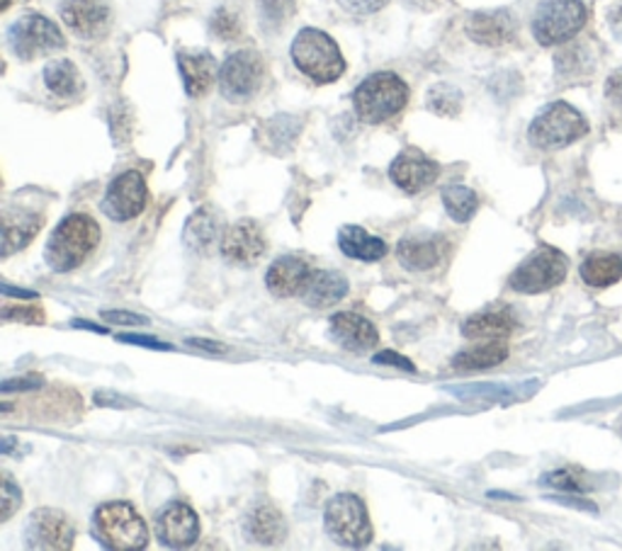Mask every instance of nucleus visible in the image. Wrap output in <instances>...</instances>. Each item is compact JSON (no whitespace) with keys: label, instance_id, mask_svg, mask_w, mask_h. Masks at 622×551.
Returning <instances> with one entry per match:
<instances>
[{"label":"nucleus","instance_id":"1","mask_svg":"<svg viewBox=\"0 0 622 551\" xmlns=\"http://www.w3.org/2000/svg\"><path fill=\"white\" fill-rule=\"evenodd\" d=\"M101 243V226L91 216L71 214L56 226L46 243V263L56 273H71L88 258Z\"/></svg>","mask_w":622,"mask_h":551},{"label":"nucleus","instance_id":"2","mask_svg":"<svg viewBox=\"0 0 622 551\" xmlns=\"http://www.w3.org/2000/svg\"><path fill=\"white\" fill-rule=\"evenodd\" d=\"M409 103V85L397 73L380 71L375 76L365 78L356 93L352 105L362 121L368 125H382V121L397 117Z\"/></svg>","mask_w":622,"mask_h":551},{"label":"nucleus","instance_id":"3","mask_svg":"<svg viewBox=\"0 0 622 551\" xmlns=\"http://www.w3.org/2000/svg\"><path fill=\"white\" fill-rule=\"evenodd\" d=\"M292 61L314 83H334L346 71V59L338 44L321 30H302L292 42Z\"/></svg>","mask_w":622,"mask_h":551},{"label":"nucleus","instance_id":"4","mask_svg":"<svg viewBox=\"0 0 622 551\" xmlns=\"http://www.w3.org/2000/svg\"><path fill=\"white\" fill-rule=\"evenodd\" d=\"M93 532L107 549L137 551L149 544V530L141 516L129 504H105L93 518Z\"/></svg>","mask_w":622,"mask_h":551},{"label":"nucleus","instance_id":"5","mask_svg":"<svg viewBox=\"0 0 622 551\" xmlns=\"http://www.w3.org/2000/svg\"><path fill=\"white\" fill-rule=\"evenodd\" d=\"M589 134V121L583 119L577 107L569 103H552L547 105L542 113L533 119L528 129L530 144L538 149L552 151V149H565L574 141L583 139Z\"/></svg>","mask_w":622,"mask_h":551},{"label":"nucleus","instance_id":"6","mask_svg":"<svg viewBox=\"0 0 622 551\" xmlns=\"http://www.w3.org/2000/svg\"><path fill=\"white\" fill-rule=\"evenodd\" d=\"M589 12L583 0H542L535 10L533 34L542 46L565 44L583 30Z\"/></svg>","mask_w":622,"mask_h":551},{"label":"nucleus","instance_id":"7","mask_svg":"<svg viewBox=\"0 0 622 551\" xmlns=\"http://www.w3.org/2000/svg\"><path fill=\"white\" fill-rule=\"evenodd\" d=\"M326 532L334 537L340 547L360 549L372 542L370 512L362 500L352 494H338L326 506Z\"/></svg>","mask_w":622,"mask_h":551},{"label":"nucleus","instance_id":"8","mask_svg":"<svg viewBox=\"0 0 622 551\" xmlns=\"http://www.w3.org/2000/svg\"><path fill=\"white\" fill-rule=\"evenodd\" d=\"M567 271H569L567 255L557 248L542 246L516 267V273L510 275L508 285L510 289H516L520 294L550 292L562 285Z\"/></svg>","mask_w":622,"mask_h":551},{"label":"nucleus","instance_id":"9","mask_svg":"<svg viewBox=\"0 0 622 551\" xmlns=\"http://www.w3.org/2000/svg\"><path fill=\"white\" fill-rule=\"evenodd\" d=\"M8 44L18 59L32 61L42 54L56 52L66 42L52 20L36 15V12H28V15H22L10 24Z\"/></svg>","mask_w":622,"mask_h":551},{"label":"nucleus","instance_id":"10","mask_svg":"<svg viewBox=\"0 0 622 551\" xmlns=\"http://www.w3.org/2000/svg\"><path fill=\"white\" fill-rule=\"evenodd\" d=\"M263 76V59L246 49V52H236L224 61L222 71H219V85H222L226 100L243 103L261 91Z\"/></svg>","mask_w":622,"mask_h":551},{"label":"nucleus","instance_id":"11","mask_svg":"<svg viewBox=\"0 0 622 551\" xmlns=\"http://www.w3.org/2000/svg\"><path fill=\"white\" fill-rule=\"evenodd\" d=\"M24 540L30 549H52V551H66L76 540V528L61 510L42 508L34 510L24 530Z\"/></svg>","mask_w":622,"mask_h":551},{"label":"nucleus","instance_id":"12","mask_svg":"<svg viewBox=\"0 0 622 551\" xmlns=\"http://www.w3.org/2000/svg\"><path fill=\"white\" fill-rule=\"evenodd\" d=\"M146 198H149V192H146L144 176L137 170H127L109 186L103 200V212L113 222H131L144 212Z\"/></svg>","mask_w":622,"mask_h":551},{"label":"nucleus","instance_id":"13","mask_svg":"<svg viewBox=\"0 0 622 551\" xmlns=\"http://www.w3.org/2000/svg\"><path fill=\"white\" fill-rule=\"evenodd\" d=\"M437 176H441V168L419 149H404L389 166V178H392L397 188L409 194H417L433 186Z\"/></svg>","mask_w":622,"mask_h":551},{"label":"nucleus","instance_id":"14","mask_svg":"<svg viewBox=\"0 0 622 551\" xmlns=\"http://www.w3.org/2000/svg\"><path fill=\"white\" fill-rule=\"evenodd\" d=\"M447 251V241L441 234H431V231H413L404 236L397 246L399 263L413 273L431 271L443 261Z\"/></svg>","mask_w":622,"mask_h":551},{"label":"nucleus","instance_id":"15","mask_svg":"<svg viewBox=\"0 0 622 551\" xmlns=\"http://www.w3.org/2000/svg\"><path fill=\"white\" fill-rule=\"evenodd\" d=\"M61 20L85 40H95L109 28V3L107 0H64Z\"/></svg>","mask_w":622,"mask_h":551},{"label":"nucleus","instance_id":"16","mask_svg":"<svg viewBox=\"0 0 622 551\" xmlns=\"http://www.w3.org/2000/svg\"><path fill=\"white\" fill-rule=\"evenodd\" d=\"M200 520L186 504H170L161 516H158V540L170 549H186L198 542Z\"/></svg>","mask_w":622,"mask_h":551},{"label":"nucleus","instance_id":"17","mask_svg":"<svg viewBox=\"0 0 622 551\" xmlns=\"http://www.w3.org/2000/svg\"><path fill=\"white\" fill-rule=\"evenodd\" d=\"M518 24L508 10L474 12L467 20V34L472 42L484 46H504L516 40Z\"/></svg>","mask_w":622,"mask_h":551},{"label":"nucleus","instance_id":"18","mask_svg":"<svg viewBox=\"0 0 622 551\" xmlns=\"http://www.w3.org/2000/svg\"><path fill=\"white\" fill-rule=\"evenodd\" d=\"M222 253L229 263L236 265H251L259 261L265 253V236L261 226L249 222V219H243V222L226 229L222 241Z\"/></svg>","mask_w":622,"mask_h":551},{"label":"nucleus","instance_id":"19","mask_svg":"<svg viewBox=\"0 0 622 551\" xmlns=\"http://www.w3.org/2000/svg\"><path fill=\"white\" fill-rule=\"evenodd\" d=\"M312 275V267L304 263L297 255H285V258H277L271 271L265 275V285L271 289L275 297H302L304 287H307Z\"/></svg>","mask_w":622,"mask_h":551},{"label":"nucleus","instance_id":"20","mask_svg":"<svg viewBox=\"0 0 622 551\" xmlns=\"http://www.w3.org/2000/svg\"><path fill=\"white\" fill-rule=\"evenodd\" d=\"M331 338L340 348H346L350 352H368L377 346L380 333H377V328L368 321V318L344 311L331 318Z\"/></svg>","mask_w":622,"mask_h":551},{"label":"nucleus","instance_id":"21","mask_svg":"<svg viewBox=\"0 0 622 551\" xmlns=\"http://www.w3.org/2000/svg\"><path fill=\"white\" fill-rule=\"evenodd\" d=\"M178 68L190 97H202L212 88L217 76V61L210 52H180Z\"/></svg>","mask_w":622,"mask_h":551},{"label":"nucleus","instance_id":"22","mask_svg":"<svg viewBox=\"0 0 622 551\" xmlns=\"http://www.w3.org/2000/svg\"><path fill=\"white\" fill-rule=\"evenodd\" d=\"M516 318L508 309H486L462 324V336L470 340H504L516 330Z\"/></svg>","mask_w":622,"mask_h":551},{"label":"nucleus","instance_id":"23","mask_svg":"<svg viewBox=\"0 0 622 551\" xmlns=\"http://www.w3.org/2000/svg\"><path fill=\"white\" fill-rule=\"evenodd\" d=\"M348 282L344 275L328 271H312L307 287L302 292V299L312 309H328L346 297Z\"/></svg>","mask_w":622,"mask_h":551},{"label":"nucleus","instance_id":"24","mask_svg":"<svg viewBox=\"0 0 622 551\" xmlns=\"http://www.w3.org/2000/svg\"><path fill=\"white\" fill-rule=\"evenodd\" d=\"M338 246L344 255L365 263H377L382 261L389 253L387 243L377 236H370L362 226H344L338 234Z\"/></svg>","mask_w":622,"mask_h":551},{"label":"nucleus","instance_id":"25","mask_svg":"<svg viewBox=\"0 0 622 551\" xmlns=\"http://www.w3.org/2000/svg\"><path fill=\"white\" fill-rule=\"evenodd\" d=\"M581 279L589 287L605 289L622 279V255L620 253H593L579 267Z\"/></svg>","mask_w":622,"mask_h":551},{"label":"nucleus","instance_id":"26","mask_svg":"<svg viewBox=\"0 0 622 551\" xmlns=\"http://www.w3.org/2000/svg\"><path fill=\"white\" fill-rule=\"evenodd\" d=\"M40 226H42L40 214H28V212L6 214L3 216V258H8V255L28 246V243L36 236Z\"/></svg>","mask_w":622,"mask_h":551},{"label":"nucleus","instance_id":"27","mask_svg":"<svg viewBox=\"0 0 622 551\" xmlns=\"http://www.w3.org/2000/svg\"><path fill=\"white\" fill-rule=\"evenodd\" d=\"M508 358V348L504 340H486L484 346L462 350L453 358V367L457 372H477V370H489V367L502 364Z\"/></svg>","mask_w":622,"mask_h":551},{"label":"nucleus","instance_id":"28","mask_svg":"<svg viewBox=\"0 0 622 551\" xmlns=\"http://www.w3.org/2000/svg\"><path fill=\"white\" fill-rule=\"evenodd\" d=\"M285 532H287L285 520L280 516V510H275L273 506H261L251 516L249 534L259 544H280L285 540Z\"/></svg>","mask_w":622,"mask_h":551},{"label":"nucleus","instance_id":"29","mask_svg":"<svg viewBox=\"0 0 622 551\" xmlns=\"http://www.w3.org/2000/svg\"><path fill=\"white\" fill-rule=\"evenodd\" d=\"M219 239V219L210 210H200L190 216L186 226V243L198 253H210Z\"/></svg>","mask_w":622,"mask_h":551},{"label":"nucleus","instance_id":"30","mask_svg":"<svg viewBox=\"0 0 622 551\" xmlns=\"http://www.w3.org/2000/svg\"><path fill=\"white\" fill-rule=\"evenodd\" d=\"M44 83H46V88L59 97L76 95L81 88L78 68L73 66V61H68V59H56V61H52V64H46Z\"/></svg>","mask_w":622,"mask_h":551},{"label":"nucleus","instance_id":"31","mask_svg":"<svg viewBox=\"0 0 622 551\" xmlns=\"http://www.w3.org/2000/svg\"><path fill=\"white\" fill-rule=\"evenodd\" d=\"M443 204H445L447 214L453 216L455 222L465 224L474 214H477L479 198H477V192L465 186H450L443 190Z\"/></svg>","mask_w":622,"mask_h":551},{"label":"nucleus","instance_id":"32","mask_svg":"<svg viewBox=\"0 0 622 551\" xmlns=\"http://www.w3.org/2000/svg\"><path fill=\"white\" fill-rule=\"evenodd\" d=\"M542 484L557 488V491H567V494H587L593 488L591 476L579 467H565V469L545 474Z\"/></svg>","mask_w":622,"mask_h":551},{"label":"nucleus","instance_id":"33","mask_svg":"<svg viewBox=\"0 0 622 551\" xmlns=\"http://www.w3.org/2000/svg\"><path fill=\"white\" fill-rule=\"evenodd\" d=\"M425 105H429L435 115L455 117V115H460V109H462V93L455 88V85L437 83L435 88H431Z\"/></svg>","mask_w":622,"mask_h":551},{"label":"nucleus","instance_id":"34","mask_svg":"<svg viewBox=\"0 0 622 551\" xmlns=\"http://www.w3.org/2000/svg\"><path fill=\"white\" fill-rule=\"evenodd\" d=\"M593 68V59L587 54L583 46H569L557 54V71L559 76H587Z\"/></svg>","mask_w":622,"mask_h":551},{"label":"nucleus","instance_id":"35","mask_svg":"<svg viewBox=\"0 0 622 551\" xmlns=\"http://www.w3.org/2000/svg\"><path fill=\"white\" fill-rule=\"evenodd\" d=\"M3 318H6V321L40 326V324H44V311L40 309V306H20L18 304V306H6Z\"/></svg>","mask_w":622,"mask_h":551},{"label":"nucleus","instance_id":"36","mask_svg":"<svg viewBox=\"0 0 622 551\" xmlns=\"http://www.w3.org/2000/svg\"><path fill=\"white\" fill-rule=\"evenodd\" d=\"M605 103L608 109H611V117H615V121H622V71L613 73V76L608 78Z\"/></svg>","mask_w":622,"mask_h":551},{"label":"nucleus","instance_id":"37","mask_svg":"<svg viewBox=\"0 0 622 551\" xmlns=\"http://www.w3.org/2000/svg\"><path fill=\"white\" fill-rule=\"evenodd\" d=\"M22 504L20 488L12 484L10 474H3V510H0V520H10L12 512H15Z\"/></svg>","mask_w":622,"mask_h":551},{"label":"nucleus","instance_id":"38","mask_svg":"<svg viewBox=\"0 0 622 551\" xmlns=\"http://www.w3.org/2000/svg\"><path fill=\"white\" fill-rule=\"evenodd\" d=\"M212 30H214V34L222 36V40H234V36H239L236 15H231V12H226V10H219L212 18Z\"/></svg>","mask_w":622,"mask_h":551},{"label":"nucleus","instance_id":"39","mask_svg":"<svg viewBox=\"0 0 622 551\" xmlns=\"http://www.w3.org/2000/svg\"><path fill=\"white\" fill-rule=\"evenodd\" d=\"M295 6V0H263V15L265 20L283 22L287 18V12Z\"/></svg>","mask_w":622,"mask_h":551},{"label":"nucleus","instance_id":"40","mask_svg":"<svg viewBox=\"0 0 622 551\" xmlns=\"http://www.w3.org/2000/svg\"><path fill=\"white\" fill-rule=\"evenodd\" d=\"M103 318L107 324H115V326H146L149 324V318L131 314V311H103Z\"/></svg>","mask_w":622,"mask_h":551},{"label":"nucleus","instance_id":"41","mask_svg":"<svg viewBox=\"0 0 622 551\" xmlns=\"http://www.w3.org/2000/svg\"><path fill=\"white\" fill-rule=\"evenodd\" d=\"M389 0H344V6L356 12V15H372V12L382 10Z\"/></svg>","mask_w":622,"mask_h":551},{"label":"nucleus","instance_id":"42","mask_svg":"<svg viewBox=\"0 0 622 551\" xmlns=\"http://www.w3.org/2000/svg\"><path fill=\"white\" fill-rule=\"evenodd\" d=\"M372 360H375V364H392V367H399V370H407V372H417V367H413V362H411V360L401 358V354H397V352H392V350L377 352Z\"/></svg>","mask_w":622,"mask_h":551},{"label":"nucleus","instance_id":"43","mask_svg":"<svg viewBox=\"0 0 622 551\" xmlns=\"http://www.w3.org/2000/svg\"><path fill=\"white\" fill-rule=\"evenodd\" d=\"M122 342H134V346H144V348H154V350H170V346H166V342L161 340H156V338H149V336H131V333H122L117 336Z\"/></svg>","mask_w":622,"mask_h":551},{"label":"nucleus","instance_id":"44","mask_svg":"<svg viewBox=\"0 0 622 551\" xmlns=\"http://www.w3.org/2000/svg\"><path fill=\"white\" fill-rule=\"evenodd\" d=\"M608 28H611L615 40L622 42V3H618L615 8H611V12H608Z\"/></svg>","mask_w":622,"mask_h":551},{"label":"nucleus","instance_id":"45","mask_svg":"<svg viewBox=\"0 0 622 551\" xmlns=\"http://www.w3.org/2000/svg\"><path fill=\"white\" fill-rule=\"evenodd\" d=\"M188 346H192V348H202V350H210V352H226V346H222V342H212V340H202V338H192V340H188Z\"/></svg>","mask_w":622,"mask_h":551},{"label":"nucleus","instance_id":"46","mask_svg":"<svg viewBox=\"0 0 622 551\" xmlns=\"http://www.w3.org/2000/svg\"><path fill=\"white\" fill-rule=\"evenodd\" d=\"M550 500H557V504H562V506H577V508L589 510V512L599 510L593 504H587V500H574V498H550Z\"/></svg>","mask_w":622,"mask_h":551},{"label":"nucleus","instance_id":"47","mask_svg":"<svg viewBox=\"0 0 622 551\" xmlns=\"http://www.w3.org/2000/svg\"><path fill=\"white\" fill-rule=\"evenodd\" d=\"M36 384H40V382H36V379H34V382H28V379H22V382H8V384L3 386V391H12V389H34Z\"/></svg>","mask_w":622,"mask_h":551},{"label":"nucleus","instance_id":"48","mask_svg":"<svg viewBox=\"0 0 622 551\" xmlns=\"http://www.w3.org/2000/svg\"><path fill=\"white\" fill-rule=\"evenodd\" d=\"M3 292L8 294V297H24V299H34L36 294L34 292H22V289H12V287H3Z\"/></svg>","mask_w":622,"mask_h":551},{"label":"nucleus","instance_id":"49","mask_svg":"<svg viewBox=\"0 0 622 551\" xmlns=\"http://www.w3.org/2000/svg\"><path fill=\"white\" fill-rule=\"evenodd\" d=\"M76 328H88V330H97V333H105V328H97V326H93V324H85V321H76L73 324Z\"/></svg>","mask_w":622,"mask_h":551},{"label":"nucleus","instance_id":"50","mask_svg":"<svg viewBox=\"0 0 622 551\" xmlns=\"http://www.w3.org/2000/svg\"><path fill=\"white\" fill-rule=\"evenodd\" d=\"M10 6V0H3V10Z\"/></svg>","mask_w":622,"mask_h":551}]
</instances>
